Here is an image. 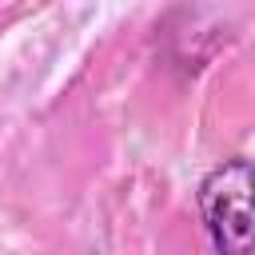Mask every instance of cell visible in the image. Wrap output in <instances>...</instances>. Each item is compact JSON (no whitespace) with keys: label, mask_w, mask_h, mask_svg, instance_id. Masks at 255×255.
<instances>
[{"label":"cell","mask_w":255,"mask_h":255,"mask_svg":"<svg viewBox=\"0 0 255 255\" xmlns=\"http://www.w3.org/2000/svg\"><path fill=\"white\" fill-rule=\"evenodd\" d=\"M199 215L219 255H251V163L243 155L203 175Z\"/></svg>","instance_id":"obj_1"}]
</instances>
